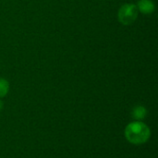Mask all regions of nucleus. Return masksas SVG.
<instances>
[{
  "instance_id": "obj_1",
  "label": "nucleus",
  "mask_w": 158,
  "mask_h": 158,
  "mask_svg": "<svg viewBox=\"0 0 158 158\" xmlns=\"http://www.w3.org/2000/svg\"><path fill=\"white\" fill-rule=\"evenodd\" d=\"M151 136L149 127L142 121H133L127 125L125 129L126 140L134 145H141L145 143Z\"/></svg>"
},
{
  "instance_id": "obj_2",
  "label": "nucleus",
  "mask_w": 158,
  "mask_h": 158,
  "mask_svg": "<svg viewBox=\"0 0 158 158\" xmlns=\"http://www.w3.org/2000/svg\"><path fill=\"white\" fill-rule=\"evenodd\" d=\"M138 18V9L134 4H124L118 12V21L123 25L132 24Z\"/></svg>"
},
{
  "instance_id": "obj_3",
  "label": "nucleus",
  "mask_w": 158,
  "mask_h": 158,
  "mask_svg": "<svg viewBox=\"0 0 158 158\" xmlns=\"http://www.w3.org/2000/svg\"><path fill=\"white\" fill-rule=\"evenodd\" d=\"M137 9L143 14H152L156 9V5L152 0H139L137 3Z\"/></svg>"
},
{
  "instance_id": "obj_4",
  "label": "nucleus",
  "mask_w": 158,
  "mask_h": 158,
  "mask_svg": "<svg viewBox=\"0 0 158 158\" xmlns=\"http://www.w3.org/2000/svg\"><path fill=\"white\" fill-rule=\"evenodd\" d=\"M147 115V110L143 106H137L132 110V118L137 121H141Z\"/></svg>"
},
{
  "instance_id": "obj_5",
  "label": "nucleus",
  "mask_w": 158,
  "mask_h": 158,
  "mask_svg": "<svg viewBox=\"0 0 158 158\" xmlns=\"http://www.w3.org/2000/svg\"><path fill=\"white\" fill-rule=\"evenodd\" d=\"M9 91V83L6 79L0 78V98L5 97Z\"/></svg>"
},
{
  "instance_id": "obj_6",
  "label": "nucleus",
  "mask_w": 158,
  "mask_h": 158,
  "mask_svg": "<svg viewBox=\"0 0 158 158\" xmlns=\"http://www.w3.org/2000/svg\"><path fill=\"white\" fill-rule=\"evenodd\" d=\"M3 107H4V104H3V102H2V101L0 100V111H1L2 109H3Z\"/></svg>"
}]
</instances>
